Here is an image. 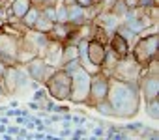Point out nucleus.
<instances>
[{
	"label": "nucleus",
	"instance_id": "f257e3e1",
	"mask_svg": "<svg viewBox=\"0 0 159 140\" xmlns=\"http://www.w3.org/2000/svg\"><path fill=\"white\" fill-rule=\"evenodd\" d=\"M107 101L112 107L114 118L120 120H131L140 110V90L139 81H120L114 77H109V90H107Z\"/></svg>",
	"mask_w": 159,
	"mask_h": 140
},
{
	"label": "nucleus",
	"instance_id": "f03ea898",
	"mask_svg": "<svg viewBox=\"0 0 159 140\" xmlns=\"http://www.w3.org/2000/svg\"><path fill=\"white\" fill-rule=\"evenodd\" d=\"M131 56L140 67H146L152 60L159 58V34L139 37L135 45L131 47Z\"/></svg>",
	"mask_w": 159,
	"mask_h": 140
},
{
	"label": "nucleus",
	"instance_id": "7ed1b4c3",
	"mask_svg": "<svg viewBox=\"0 0 159 140\" xmlns=\"http://www.w3.org/2000/svg\"><path fill=\"white\" fill-rule=\"evenodd\" d=\"M49 97L52 101H67L69 99V92H71V75L66 73L62 67H56L54 73L47 79V82L43 84Z\"/></svg>",
	"mask_w": 159,
	"mask_h": 140
},
{
	"label": "nucleus",
	"instance_id": "20e7f679",
	"mask_svg": "<svg viewBox=\"0 0 159 140\" xmlns=\"http://www.w3.org/2000/svg\"><path fill=\"white\" fill-rule=\"evenodd\" d=\"M71 75V92H69V99L73 105H86L88 99V92H90V73L84 71L83 67L75 69Z\"/></svg>",
	"mask_w": 159,
	"mask_h": 140
},
{
	"label": "nucleus",
	"instance_id": "39448f33",
	"mask_svg": "<svg viewBox=\"0 0 159 140\" xmlns=\"http://www.w3.org/2000/svg\"><path fill=\"white\" fill-rule=\"evenodd\" d=\"M140 71H142V67L133 60V56H131V52H129L125 58H120V60H118V63L114 65V69L111 71L109 77H114V79H120V81H129V82H133V81H139Z\"/></svg>",
	"mask_w": 159,
	"mask_h": 140
},
{
	"label": "nucleus",
	"instance_id": "423d86ee",
	"mask_svg": "<svg viewBox=\"0 0 159 140\" xmlns=\"http://www.w3.org/2000/svg\"><path fill=\"white\" fill-rule=\"evenodd\" d=\"M107 90H109V75L105 71H98L90 77V92L86 99V107H94L96 103L107 99Z\"/></svg>",
	"mask_w": 159,
	"mask_h": 140
},
{
	"label": "nucleus",
	"instance_id": "0eeeda50",
	"mask_svg": "<svg viewBox=\"0 0 159 140\" xmlns=\"http://www.w3.org/2000/svg\"><path fill=\"white\" fill-rule=\"evenodd\" d=\"M45 67H47V62H45L41 56H34L32 60H28V62L25 63L26 73H28L30 79L36 81L38 84H45Z\"/></svg>",
	"mask_w": 159,
	"mask_h": 140
},
{
	"label": "nucleus",
	"instance_id": "6e6552de",
	"mask_svg": "<svg viewBox=\"0 0 159 140\" xmlns=\"http://www.w3.org/2000/svg\"><path fill=\"white\" fill-rule=\"evenodd\" d=\"M34 56H38V50L34 49V45L25 37V36H21L19 39H17V50H15V62L19 63V65H25L28 60H32Z\"/></svg>",
	"mask_w": 159,
	"mask_h": 140
},
{
	"label": "nucleus",
	"instance_id": "1a4fd4ad",
	"mask_svg": "<svg viewBox=\"0 0 159 140\" xmlns=\"http://www.w3.org/2000/svg\"><path fill=\"white\" fill-rule=\"evenodd\" d=\"M62 47H64L62 41L49 39L47 47H45L43 52H41V58H43L47 63H51V65H54V67H60V62H62Z\"/></svg>",
	"mask_w": 159,
	"mask_h": 140
},
{
	"label": "nucleus",
	"instance_id": "9d476101",
	"mask_svg": "<svg viewBox=\"0 0 159 140\" xmlns=\"http://www.w3.org/2000/svg\"><path fill=\"white\" fill-rule=\"evenodd\" d=\"M105 45L107 43H101L98 39H88V49H86V56L88 60L94 63V65H103V60H105Z\"/></svg>",
	"mask_w": 159,
	"mask_h": 140
},
{
	"label": "nucleus",
	"instance_id": "9b49d317",
	"mask_svg": "<svg viewBox=\"0 0 159 140\" xmlns=\"http://www.w3.org/2000/svg\"><path fill=\"white\" fill-rule=\"evenodd\" d=\"M32 45H34V49L38 50V56H41V52H43V49L47 47V43H49V34H45V32H39V30H34V28H30V30H26L25 34H23Z\"/></svg>",
	"mask_w": 159,
	"mask_h": 140
},
{
	"label": "nucleus",
	"instance_id": "f8f14e48",
	"mask_svg": "<svg viewBox=\"0 0 159 140\" xmlns=\"http://www.w3.org/2000/svg\"><path fill=\"white\" fill-rule=\"evenodd\" d=\"M109 47L114 50V54H116L118 58H125V56L131 52V47L127 45V41H125L118 32H112V34L109 36Z\"/></svg>",
	"mask_w": 159,
	"mask_h": 140
},
{
	"label": "nucleus",
	"instance_id": "ddd939ff",
	"mask_svg": "<svg viewBox=\"0 0 159 140\" xmlns=\"http://www.w3.org/2000/svg\"><path fill=\"white\" fill-rule=\"evenodd\" d=\"M17 67H19V63L8 65L4 75H2L4 84H6V95H13L15 90H17Z\"/></svg>",
	"mask_w": 159,
	"mask_h": 140
},
{
	"label": "nucleus",
	"instance_id": "4468645a",
	"mask_svg": "<svg viewBox=\"0 0 159 140\" xmlns=\"http://www.w3.org/2000/svg\"><path fill=\"white\" fill-rule=\"evenodd\" d=\"M67 23L73 24V26H81L86 23V17H84V8L79 6V4H71L67 6Z\"/></svg>",
	"mask_w": 159,
	"mask_h": 140
},
{
	"label": "nucleus",
	"instance_id": "2eb2a0df",
	"mask_svg": "<svg viewBox=\"0 0 159 140\" xmlns=\"http://www.w3.org/2000/svg\"><path fill=\"white\" fill-rule=\"evenodd\" d=\"M71 28H73V24H69V23H54V24H52V28L49 30V37L64 43Z\"/></svg>",
	"mask_w": 159,
	"mask_h": 140
},
{
	"label": "nucleus",
	"instance_id": "dca6fc26",
	"mask_svg": "<svg viewBox=\"0 0 159 140\" xmlns=\"http://www.w3.org/2000/svg\"><path fill=\"white\" fill-rule=\"evenodd\" d=\"M30 6H32V0H13V2L10 4L11 13H13L15 17H19V19L30 10Z\"/></svg>",
	"mask_w": 159,
	"mask_h": 140
},
{
	"label": "nucleus",
	"instance_id": "f3484780",
	"mask_svg": "<svg viewBox=\"0 0 159 140\" xmlns=\"http://www.w3.org/2000/svg\"><path fill=\"white\" fill-rule=\"evenodd\" d=\"M38 15H39V8L32 4V6H30V10L21 17V23L30 30V28H34V24H36V21H38Z\"/></svg>",
	"mask_w": 159,
	"mask_h": 140
},
{
	"label": "nucleus",
	"instance_id": "a211bd4d",
	"mask_svg": "<svg viewBox=\"0 0 159 140\" xmlns=\"http://www.w3.org/2000/svg\"><path fill=\"white\" fill-rule=\"evenodd\" d=\"M114 32H118V34L127 41V45H129V47H133V45H135V41L139 39V34H135L133 30H129L124 23H120V24L116 26V30H114Z\"/></svg>",
	"mask_w": 159,
	"mask_h": 140
},
{
	"label": "nucleus",
	"instance_id": "6ab92c4d",
	"mask_svg": "<svg viewBox=\"0 0 159 140\" xmlns=\"http://www.w3.org/2000/svg\"><path fill=\"white\" fill-rule=\"evenodd\" d=\"M73 58H79L77 43H64V47H62V62H60V65L66 63V62H69V60H73Z\"/></svg>",
	"mask_w": 159,
	"mask_h": 140
},
{
	"label": "nucleus",
	"instance_id": "aec40b11",
	"mask_svg": "<svg viewBox=\"0 0 159 140\" xmlns=\"http://www.w3.org/2000/svg\"><path fill=\"white\" fill-rule=\"evenodd\" d=\"M99 116H105V118H114V112H112V107H111V103L107 101V99H103V101H99V103H96L94 107H92Z\"/></svg>",
	"mask_w": 159,
	"mask_h": 140
},
{
	"label": "nucleus",
	"instance_id": "412c9836",
	"mask_svg": "<svg viewBox=\"0 0 159 140\" xmlns=\"http://www.w3.org/2000/svg\"><path fill=\"white\" fill-rule=\"evenodd\" d=\"M52 21H49L43 13H41V10H39V15H38V21H36V24H34V30H39V32H45V34H49V30L52 28Z\"/></svg>",
	"mask_w": 159,
	"mask_h": 140
},
{
	"label": "nucleus",
	"instance_id": "4be33fe9",
	"mask_svg": "<svg viewBox=\"0 0 159 140\" xmlns=\"http://www.w3.org/2000/svg\"><path fill=\"white\" fill-rule=\"evenodd\" d=\"M109 10H111V11H112L120 21H122V19L125 17V13H127V10H129V8H127V4H125V0H114L112 6H111Z\"/></svg>",
	"mask_w": 159,
	"mask_h": 140
},
{
	"label": "nucleus",
	"instance_id": "5701e85b",
	"mask_svg": "<svg viewBox=\"0 0 159 140\" xmlns=\"http://www.w3.org/2000/svg\"><path fill=\"white\" fill-rule=\"evenodd\" d=\"M144 103H146V114L152 120H159V97L150 99V101H144Z\"/></svg>",
	"mask_w": 159,
	"mask_h": 140
},
{
	"label": "nucleus",
	"instance_id": "b1692460",
	"mask_svg": "<svg viewBox=\"0 0 159 140\" xmlns=\"http://www.w3.org/2000/svg\"><path fill=\"white\" fill-rule=\"evenodd\" d=\"M56 23H67V6L56 4Z\"/></svg>",
	"mask_w": 159,
	"mask_h": 140
},
{
	"label": "nucleus",
	"instance_id": "393cba45",
	"mask_svg": "<svg viewBox=\"0 0 159 140\" xmlns=\"http://www.w3.org/2000/svg\"><path fill=\"white\" fill-rule=\"evenodd\" d=\"M60 67L64 69V71H66V73H73V71H75V69H79V67H81V62H79V58H73V60H69V62H66V63H62Z\"/></svg>",
	"mask_w": 159,
	"mask_h": 140
},
{
	"label": "nucleus",
	"instance_id": "a878e982",
	"mask_svg": "<svg viewBox=\"0 0 159 140\" xmlns=\"http://www.w3.org/2000/svg\"><path fill=\"white\" fill-rule=\"evenodd\" d=\"M75 4H79V6H83V8H88V6L96 4V0H75Z\"/></svg>",
	"mask_w": 159,
	"mask_h": 140
},
{
	"label": "nucleus",
	"instance_id": "bb28decb",
	"mask_svg": "<svg viewBox=\"0 0 159 140\" xmlns=\"http://www.w3.org/2000/svg\"><path fill=\"white\" fill-rule=\"evenodd\" d=\"M137 2H139V6H140V8H150V6H155V4H153V0H137Z\"/></svg>",
	"mask_w": 159,
	"mask_h": 140
},
{
	"label": "nucleus",
	"instance_id": "cd10ccee",
	"mask_svg": "<svg viewBox=\"0 0 159 140\" xmlns=\"http://www.w3.org/2000/svg\"><path fill=\"white\" fill-rule=\"evenodd\" d=\"M6 95V84H4V79H2V75H0V99H2Z\"/></svg>",
	"mask_w": 159,
	"mask_h": 140
},
{
	"label": "nucleus",
	"instance_id": "c85d7f7f",
	"mask_svg": "<svg viewBox=\"0 0 159 140\" xmlns=\"http://www.w3.org/2000/svg\"><path fill=\"white\" fill-rule=\"evenodd\" d=\"M4 10H6V2H0V19H2V21H4V15H6Z\"/></svg>",
	"mask_w": 159,
	"mask_h": 140
},
{
	"label": "nucleus",
	"instance_id": "c756f323",
	"mask_svg": "<svg viewBox=\"0 0 159 140\" xmlns=\"http://www.w3.org/2000/svg\"><path fill=\"white\" fill-rule=\"evenodd\" d=\"M6 67H8V63H4L2 60H0V75H4V71H6Z\"/></svg>",
	"mask_w": 159,
	"mask_h": 140
},
{
	"label": "nucleus",
	"instance_id": "7c9ffc66",
	"mask_svg": "<svg viewBox=\"0 0 159 140\" xmlns=\"http://www.w3.org/2000/svg\"><path fill=\"white\" fill-rule=\"evenodd\" d=\"M62 4L64 6H71V4H75V0H62Z\"/></svg>",
	"mask_w": 159,
	"mask_h": 140
},
{
	"label": "nucleus",
	"instance_id": "2f4dec72",
	"mask_svg": "<svg viewBox=\"0 0 159 140\" xmlns=\"http://www.w3.org/2000/svg\"><path fill=\"white\" fill-rule=\"evenodd\" d=\"M2 24H4V21H2V19H0V30H2Z\"/></svg>",
	"mask_w": 159,
	"mask_h": 140
},
{
	"label": "nucleus",
	"instance_id": "473e14b6",
	"mask_svg": "<svg viewBox=\"0 0 159 140\" xmlns=\"http://www.w3.org/2000/svg\"><path fill=\"white\" fill-rule=\"evenodd\" d=\"M153 4H155V6H159V0H153Z\"/></svg>",
	"mask_w": 159,
	"mask_h": 140
},
{
	"label": "nucleus",
	"instance_id": "72a5a7b5",
	"mask_svg": "<svg viewBox=\"0 0 159 140\" xmlns=\"http://www.w3.org/2000/svg\"><path fill=\"white\" fill-rule=\"evenodd\" d=\"M11 2H13V0H6V4H11Z\"/></svg>",
	"mask_w": 159,
	"mask_h": 140
},
{
	"label": "nucleus",
	"instance_id": "f704fd0d",
	"mask_svg": "<svg viewBox=\"0 0 159 140\" xmlns=\"http://www.w3.org/2000/svg\"><path fill=\"white\" fill-rule=\"evenodd\" d=\"M96 2H101V0H96Z\"/></svg>",
	"mask_w": 159,
	"mask_h": 140
}]
</instances>
